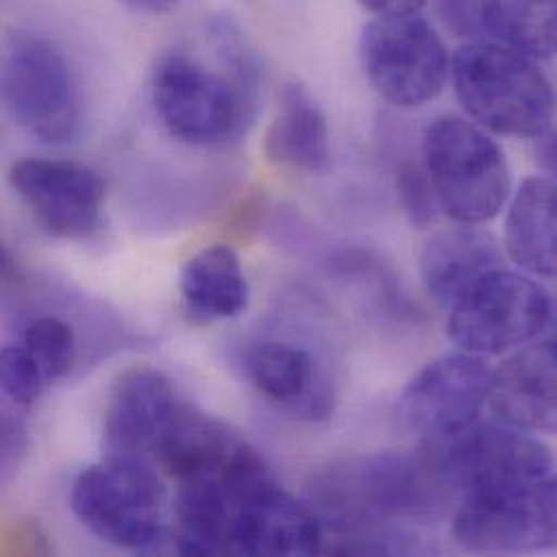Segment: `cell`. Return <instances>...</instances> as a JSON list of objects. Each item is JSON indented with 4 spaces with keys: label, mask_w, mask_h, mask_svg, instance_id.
Wrapping results in <instances>:
<instances>
[{
    "label": "cell",
    "mask_w": 557,
    "mask_h": 557,
    "mask_svg": "<svg viewBox=\"0 0 557 557\" xmlns=\"http://www.w3.org/2000/svg\"><path fill=\"white\" fill-rule=\"evenodd\" d=\"M244 367L252 386L282 410L312 421L332 414V384L308 347L265 338L246 351Z\"/></svg>",
    "instance_id": "obj_16"
},
{
    "label": "cell",
    "mask_w": 557,
    "mask_h": 557,
    "mask_svg": "<svg viewBox=\"0 0 557 557\" xmlns=\"http://www.w3.org/2000/svg\"><path fill=\"white\" fill-rule=\"evenodd\" d=\"M451 536L471 554H534L556 547V478L462 495Z\"/></svg>",
    "instance_id": "obj_11"
},
{
    "label": "cell",
    "mask_w": 557,
    "mask_h": 557,
    "mask_svg": "<svg viewBox=\"0 0 557 557\" xmlns=\"http://www.w3.org/2000/svg\"><path fill=\"white\" fill-rule=\"evenodd\" d=\"M168 491L157 465L137 456H107L72 484L74 517L100 541L146 554L165 541Z\"/></svg>",
    "instance_id": "obj_7"
},
{
    "label": "cell",
    "mask_w": 557,
    "mask_h": 557,
    "mask_svg": "<svg viewBox=\"0 0 557 557\" xmlns=\"http://www.w3.org/2000/svg\"><path fill=\"white\" fill-rule=\"evenodd\" d=\"M499 268H506V250L493 233L480 226L460 224L436 233L421 255L423 284L445 308Z\"/></svg>",
    "instance_id": "obj_17"
},
{
    "label": "cell",
    "mask_w": 557,
    "mask_h": 557,
    "mask_svg": "<svg viewBox=\"0 0 557 557\" xmlns=\"http://www.w3.org/2000/svg\"><path fill=\"white\" fill-rule=\"evenodd\" d=\"M242 438L220 419L181 401L152 449V462L172 480L185 482L218 473Z\"/></svg>",
    "instance_id": "obj_18"
},
{
    "label": "cell",
    "mask_w": 557,
    "mask_h": 557,
    "mask_svg": "<svg viewBox=\"0 0 557 557\" xmlns=\"http://www.w3.org/2000/svg\"><path fill=\"white\" fill-rule=\"evenodd\" d=\"M441 15L447 26L460 35L475 33V0H441Z\"/></svg>",
    "instance_id": "obj_27"
},
{
    "label": "cell",
    "mask_w": 557,
    "mask_h": 557,
    "mask_svg": "<svg viewBox=\"0 0 557 557\" xmlns=\"http://www.w3.org/2000/svg\"><path fill=\"white\" fill-rule=\"evenodd\" d=\"M308 493L317 517L338 532L436 517L454 495L425 447L336 460L312 478Z\"/></svg>",
    "instance_id": "obj_2"
},
{
    "label": "cell",
    "mask_w": 557,
    "mask_h": 557,
    "mask_svg": "<svg viewBox=\"0 0 557 557\" xmlns=\"http://www.w3.org/2000/svg\"><path fill=\"white\" fill-rule=\"evenodd\" d=\"M268 161L282 170L323 174L332 163L325 113L297 83L280 91L278 111L265 135Z\"/></svg>",
    "instance_id": "obj_19"
},
{
    "label": "cell",
    "mask_w": 557,
    "mask_h": 557,
    "mask_svg": "<svg viewBox=\"0 0 557 557\" xmlns=\"http://www.w3.org/2000/svg\"><path fill=\"white\" fill-rule=\"evenodd\" d=\"M454 493L469 495L554 478V456L539 436L502 421L469 428L423 443Z\"/></svg>",
    "instance_id": "obj_10"
},
{
    "label": "cell",
    "mask_w": 557,
    "mask_h": 557,
    "mask_svg": "<svg viewBox=\"0 0 557 557\" xmlns=\"http://www.w3.org/2000/svg\"><path fill=\"white\" fill-rule=\"evenodd\" d=\"M11 263H9V259H7V255H4V250H2V246H0V268H9Z\"/></svg>",
    "instance_id": "obj_30"
},
{
    "label": "cell",
    "mask_w": 557,
    "mask_h": 557,
    "mask_svg": "<svg viewBox=\"0 0 557 557\" xmlns=\"http://www.w3.org/2000/svg\"><path fill=\"white\" fill-rule=\"evenodd\" d=\"M449 76L480 128L515 139H539L554 131V87L536 59L491 39H473L454 52Z\"/></svg>",
    "instance_id": "obj_3"
},
{
    "label": "cell",
    "mask_w": 557,
    "mask_h": 557,
    "mask_svg": "<svg viewBox=\"0 0 557 557\" xmlns=\"http://www.w3.org/2000/svg\"><path fill=\"white\" fill-rule=\"evenodd\" d=\"M181 397L172 380L150 364L126 369L109 395L104 408L107 456H137L152 460V449Z\"/></svg>",
    "instance_id": "obj_14"
},
{
    "label": "cell",
    "mask_w": 557,
    "mask_h": 557,
    "mask_svg": "<svg viewBox=\"0 0 557 557\" xmlns=\"http://www.w3.org/2000/svg\"><path fill=\"white\" fill-rule=\"evenodd\" d=\"M218 67L187 50H170L152 70L150 94L157 117L178 141L196 148H218L237 141L257 115L259 61L228 15L207 22Z\"/></svg>",
    "instance_id": "obj_1"
},
{
    "label": "cell",
    "mask_w": 557,
    "mask_h": 557,
    "mask_svg": "<svg viewBox=\"0 0 557 557\" xmlns=\"http://www.w3.org/2000/svg\"><path fill=\"white\" fill-rule=\"evenodd\" d=\"M178 286L183 310L198 325L237 319L250 304V284L239 255L226 244L196 252L185 263Z\"/></svg>",
    "instance_id": "obj_21"
},
{
    "label": "cell",
    "mask_w": 557,
    "mask_h": 557,
    "mask_svg": "<svg viewBox=\"0 0 557 557\" xmlns=\"http://www.w3.org/2000/svg\"><path fill=\"white\" fill-rule=\"evenodd\" d=\"M120 2L126 4L133 11H139V13L163 15V13H170V11L178 9L185 0H120Z\"/></svg>",
    "instance_id": "obj_29"
},
{
    "label": "cell",
    "mask_w": 557,
    "mask_h": 557,
    "mask_svg": "<svg viewBox=\"0 0 557 557\" xmlns=\"http://www.w3.org/2000/svg\"><path fill=\"white\" fill-rule=\"evenodd\" d=\"M30 447L26 423L11 410H0V486L11 484Z\"/></svg>",
    "instance_id": "obj_26"
},
{
    "label": "cell",
    "mask_w": 557,
    "mask_h": 557,
    "mask_svg": "<svg viewBox=\"0 0 557 557\" xmlns=\"http://www.w3.org/2000/svg\"><path fill=\"white\" fill-rule=\"evenodd\" d=\"M24 347L39 364L46 382L61 380L76 362V334L59 317H35L24 330Z\"/></svg>",
    "instance_id": "obj_23"
},
{
    "label": "cell",
    "mask_w": 557,
    "mask_h": 557,
    "mask_svg": "<svg viewBox=\"0 0 557 557\" xmlns=\"http://www.w3.org/2000/svg\"><path fill=\"white\" fill-rule=\"evenodd\" d=\"M486 406L510 428L552 434L557 421L556 341L528 343L491 371Z\"/></svg>",
    "instance_id": "obj_15"
},
{
    "label": "cell",
    "mask_w": 557,
    "mask_h": 557,
    "mask_svg": "<svg viewBox=\"0 0 557 557\" xmlns=\"http://www.w3.org/2000/svg\"><path fill=\"white\" fill-rule=\"evenodd\" d=\"M369 13L377 15H410L419 13L428 0H358Z\"/></svg>",
    "instance_id": "obj_28"
},
{
    "label": "cell",
    "mask_w": 557,
    "mask_h": 557,
    "mask_svg": "<svg viewBox=\"0 0 557 557\" xmlns=\"http://www.w3.org/2000/svg\"><path fill=\"white\" fill-rule=\"evenodd\" d=\"M556 183L549 176L525 178L510 200L504 250L528 276H556Z\"/></svg>",
    "instance_id": "obj_20"
},
{
    "label": "cell",
    "mask_w": 557,
    "mask_h": 557,
    "mask_svg": "<svg viewBox=\"0 0 557 557\" xmlns=\"http://www.w3.org/2000/svg\"><path fill=\"white\" fill-rule=\"evenodd\" d=\"M423 165L441 213L465 226L495 220L512 194L502 146L475 122L436 117L423 135Z\"/></svg>",
    "instance_id": "obj_6"
},
{
    "label": "cell",
    "mask_w": 557,
    "mask_h": 557,
    "mask_svg": "<svg viewBox=\"0 0 557 557\" xmlns=\"http://www.w3.org/2000/svg\"><path fill=\"white\" fill-rule=\"evenodd\" d=\"M491 371L482 356L462 349L428 362L399 395V423L423 443L469 428L486 406Z\"/></svg>",
    "instance_id": "obj_13"
},
{
    "label": "cell",
    "mask_w": 557,
    "mask_h": 557,
    "mask_svg": "<svg viewBox=\"0 0 557 557\" xmlns=\"http://www.w3.org/2000/svg\"><path fill=\"white\" fill-rule=\"evenodd\" d=\"M0 100L35 139L63 146L83 128V91L61 46L30 28L0 44Z\"/></svg>",
    "instance_id": "obj_5"
},
{
    "label": "cell",
    "mask_w": 557,
    "mask_h": 557,
    "mask_svg": "<svg viewBox=\"0 0 557 557\" xmlns=\"http://www.w3.org/2000/svg\"><path fill=\"white\" fill-rule=\"evenodd\" d=\"M395 191L399 198V205L408 218V222L414 228H430L438 220V202L430 183V176L425 172L423 161L414 157H404L395 163Z\"/></svg>",
    "instance_id": "obj_24"
},
{
    "label": "cell",
    "mask_w": 557,
    "mask_h": 557,
    "mask_svg": "<svg viewBox=\"0 0 557 557\" xmlns=\"http://www.w3.org/2000/svg\"><path fill=\"white\" fill-rule=\"evenodd\" d=\"M552 312V297L536 280L499 268L449 306L447 332L462 351L499 356L539 338Z\"/></svg>",
    "instance_id": "obj_9"
},
{
    "label": "cell",
    "mask_w": 557,
    "mask_h": 557,
    "mask_svg": "<svg viewBox=\"0 0 557 557\" xmlns=\"http://www.w3.org/2000/svg\"><path fill=\"white\" fill-rule=\"evenodd\" d=\"M231 508L228 556H312L323 547L317 512L274 480L265 458L242 441L218 473Z\"/></svg>",
    "instance_id": "obj_4"
},
{
    "label": "cell",
    "mask_w": 557,
    "mask_h": 557,
    "mask_svg": "<svg viewBox=\"0 0 557 557\" xmlns=\"http://www.w3.org/2000/svg\"><path fill=\"white\" fill-rule=\"evenodd\" d=\"M46 377L24 345L0 347V391L17 406H33Z\"/></svg>",
    "instance_id": "obj_25"
},
{
    "label": "cell",
    "mask_w": 557,
    "mask_h": 557,
    "mask_svg": "<svg viewBox=\"0 0 557 557\" xmlns=\"http://www.w3.org/2000/svg\"><path fill=\"white\" fill-rule=\"evenodd\" d=\"M9 185L35 224L63 242H89L104 228L107 185L76 161L22 159L9 170Z\"/></svg>",
    "instance_id": "obj_12"
},
{
    "label": "cell",
    "mask_w": 557,
    "mask_h": 557,
    "mask_svg": "<svg viewBox=\"0 0 557 557\" xmlns=\"http://www.w3.org/2000/svg\"><path fill=\"white\" fill-rule=\"evenodd\" d=\"M358 59L377 96L399 109L436 100L449 81L447 46L419 13L373 17L360 33Z\"/></svg>",
    "instance_id": "obj_8"
},
{
    "label": "cell",
    "mask_w": 557,
    "mask_h": 557,
    "mask_svg": "<svg viewBox=\"0 0 557 557\" xmlns=\"http://www.w3.org/2000/svg\"><path fill=\"white\" fill-rule=\"evenodd\" d=\"M478 30L532 59L556 52V0H475Z\"/></svg>",
    "instance_id": "obj_22"
}]
</instances>
